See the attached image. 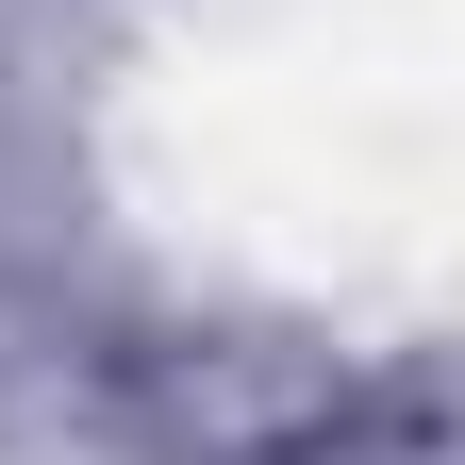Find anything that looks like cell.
<instances>
[{
    "label": "cell",
    "mask_w": 465,
    "mask_h": 465,
    "mask_svg": "<svg viewBox=\"0 0 465 465\" xmlns=\"http://www.w3.org/2000/svg\"><path fill=\"white\" fill-rule=\"evenodd\" d=\"M116 416L166 465H332L349 366L300 332H150V349H116Z\"/></svg>",
    "instance_id": "cell-1"
}]
</instances>
